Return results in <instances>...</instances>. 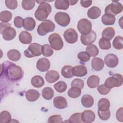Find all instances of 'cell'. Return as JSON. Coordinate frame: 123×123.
I'll return each mask as SVG.
<instances>
[{
    "label": "cell",
    "mask_w": 123,
    "mask_h": 123,
    "mask_svg": "<svg viewBox=\"0 0 123 123\" xmlns=\"http://www.w3.org/2000/svg\"><path fill=\"white\" fill-rule=\"evenodd\" d=\"M123 38L121 36H117L115 37L112 42V45L115 49H122L123 48Z\"/></svg>",
    "instance_id": "ab89813d"
},
{
    "label": "cell",
    "mask_w": 123,
    "mask_h": 123,
    "mask_svg": "<svg viewBox=\"0 0 123 123\" xmlns=\"http://www.w3.org/2000/svg\"><path fill=\"white\" fill-rule=\"evenodd\" d=\"M68 2L69 3V5H75L78 2V0H68Z\"/></svg>",
    "instance_id": "db71d44e"
},
{
    "label": "cell",
    "mask_w": 123,
    "mask_h": 123,
    "mask_svg": "<svg viewBox=\"0 0 123 123\" xmlns=\"http://www.w3.org/2000/svg\"><path fill=\"white\" fill-rule=\"evenodd\" d=\"M104 66V62L103 60L98 57L93 58L91 61V66L93 69L96 71L101 70Z\"/></svg>",
    "instance_id": "d6986e66"
},
{
    "label": "cell",
    "mask_w": 123,
    "mask_h": 123,
    "mask_svg": "<svg viewBox=\"0 0 123 123\" xmlns=\"http://www.w3.org/2000/svg\"><path fill=\"white\" fill-rule=\"evenodd\" d=\"M54 5L57 9L66 10L69 7V3L67 0H56Z\"/></svg>",
    "instance_id": "1f68e13d"
},
{
    "label": "cell",
    "mask_w": 123,
    "mask_h": 123,
    "mask_svg": "<svg viewBox=\"0 0 123 123\" xmlns=\"http://www.w3.org/2000/svg\"><path fill=\"white\" fill-rule=\"evenodd\" d=\"M60 78V75L58 72L54 70L48 71L45 75V79L49 83H53L57 81Z\"/></svg>",
    "instance_id": "ffe728a7"
},
{
    "label": "cell",
    "mask_w": 123,
    "mask_h": 123,
    "mask_svg": "<svg viewBox=\"0 0 123 123\" xmlns=\"http://www.w3.org/2000/svg\"><path fill=\"white\" fill-rule=\"evenodd\" d=\"M12 118L10 113L6 111H2L0 113V123H9L11 122Z\"/></svg>",
    "instance_id": "e575fe53"
},
{
    "label": "cell",
    "mask_w": 123,
    "mask_h": 123,
    "mask_svg": "<svg viewBox=\"0 0 123 123\" xmlns=\"http://www.w3.org/2000/svg\"><path fill=\"white\" fill-rule=\"evenodd\" d=\"M7 55L9 60L13 62L19 61L21 57L20 52L15 49H12L9 50L7 52Z\"/></svg>",
    "instance_id": "83f0119b"
},
{
    "label": "cell",
    "mask_w": 123,
    "mask_h": 123,
    "mask_svg": "<svg viewBox=\"0 0 123 123\" xmlns=\"http://www.w3.org/2000/svg\"><path fill=\"white\" fill-rule=\"evenodd\" d=\"M35 5V0H23L22 1V8L25 10H30L33 9Z\"/></svg>",
    "instance_id": "60d3db41"
},
{
    "label": "cell",
    "mask_w": 123,
    "mask_h": 123,
    "mask_svg": "<svg viewBox=\"0 0 123 123\" xmlns=\"http://www.w3.org/2000/svg\"><path fill=\"white\" fill-rule=\"evenodd\" d=\"M68 122L71 123H81L83 122L81 119V113H75L72 114L69 118Z\"/></svg>",
    "instance_id": "7bdbcfd3"
},
{
    "label": "cell",
    "mask_w": 123,
    "mask_h": 123,
    "mask_svg": "<svg viewBox=\"0 0 123 123\" xmlns=\"http://www.w3.org/2000/svg\"><path fill=\"white\" fill-rule=\"evenodd\" d=\"M77 28L82 35H86L91 31L92 24L88 19L83 18L78 21Z\"/></svg>",
    "instance_id": "9c48e42d"
},
{
    "label": "cell",
    "mask_w": 123,
    "mask_h": 123,
    "mask_svg": "<svg viewBox=\"0 0 123 123\" xmlns=\"http://www.w3.org/2000/svg\"><path fill=\"white\" fill-rule=\"evenodd\" d=\"M97 90L101 95H106L111 91V89L106 87L104 84H102L98 86Z\"/></svg>",
    "instance_id": "681fc988"
},
{
    "label": "cell",
    "mask_w": 123,
    "mask_h": 123,
    "mask_svg": "<svg viewBox=\"0 0 123 123\" xmlns=\"http://www.w3.org/2000/svg\"><path fill=\"white\" fill-rule=\"evenodd\" d=\"M48 40L51 48L55 50H59L63 47V42L62 37L57 33H54L50 35Z\"/></svg>",
    "instance_id": "52a82bcc"
},
{
    "label": "cell",
    "mask_w": 123,
    "mask_h": 123,
    "mask_svg": "<svg viewBox=\"0 0 123 123\" xmlns=\"http://www.w3.org/2000/svg\"><path fill=\"white\" fill-rule=\"evenodd\" d=\"M87 86L91 88L97 87L99 83V78L98 75H92L90 76L87 80Z\"/></svg>",
    "instance_id": "4316f807"
},
{
    "label": "cell",
    "mask_w": 123,
    "mask_h": 123,
    "mask_svg": "<svg viewBox=\"0 0 123 123\" xmlns=\"http://www.w3.org/2000/svg\"><path fill=\"white\" fill-rule=\"evenodd\" d=\"M24 19L20 16H16L14 18L13 23L14 25L17 28H20L23 26Z\"/></svg>",
    "instance_id": "f907efd6"
},
{
    "label": "cell",
    "mask_w": 123,
    "mask_h": 123,
    "mask_svg": "<svg viewBox=\"0 0 123 123\" xmlns=\"http://www.w3.org/2000/svg\"><path fill=\"white\" fill-rule=\"evenodd\" d=\"M86 51L92 57H96L98 54L99 50L97 47L94 44L88 45L86 48Z\"/></svg>",
    "instance_id": "f35d334b"
},
{
    "label": "cell",
    "mask_w": 123,
    "mask_h": 123,
    "mask_svg": "<svg viewBox=\"0 0 123 123\" xmlns=\"http://www.w3.org/2000/svg\"><path fill=\"white\" fill-rule=\"evenodd\" d=\"M55 22L60 26L65 27L67 26L70 22V17L69 14L66 12H59L54 16Z\"/></svg>",
    "instance_id": "30bf717a"
},
{
    "label": "cell",
    "mask_w": 123,
    "mask_h": 123,
    "mask_svg": "<svg viewBox=\"0 0 123 123\" xmlns=\"http://www.w3.org/2000/svg\"><path fill=\"white\" fill-rule=\"evenodd\" d=\"M81 119L85 123H91L95 119V114L91 110H85L81 113Z\"/></svg>",
    "instance_id": "9a60e30c"
},
{
    "label": "cell",
    "mask_w": 123,
    "mask_h": 123,
    "mask_svg": "<svg viewBox=\"0 0 123 123\" xmlns=\"http://www.w3.org/2000/svg\"><path fill=\"white\" fill-rule=\"evenodd\" d=\"M19 41L23 44H28L32 41V36L30 33L26 31H22L19 36Z\"/></svg>",
    "instance_id": "44dd1931"
},
{
    "label": "cell",
    "mask_w": 123,
    "mask_h": 123,
    "mask_svg": "<svg viewBox=\"0 0 123 123\" xmlns=\"http://www.w3.org/2000/svg\"><path fill=\"white\" fill-rule=\"evenodd\" d=\"M90 55L86 51H81L77 54V57L80 61L86 62L90 59Z\"/></svg>",
    "instance_id": "ee69618b"
},
{
    "label": "cell",
    "mask_w": 123,
    "mask_h": 123,
    "mask_svg": "<svg viewBox=\"0 0 123 123\" xmlns=\"http://www.w3.org/2000/svg\"><path fill=\"white\" fill-rule=\"evenodd\" d=\"M73 74L74 76L77 77H83L87 74V70L84 65H77L73 68Z\"/></svg>",
    "instance_id": "e0dca14e"
},
{
    "label": "cell",
    "mask_w": 123,
    "mask_h": 123,
    "mask_svg": "<svg viewBox=\"0 0 123 123\" xmlns=\"http://www.w3.org/2000/svg\"><path fill=\"white\" fill-rule=\"evenodd\" d=\"M123 83V76L121 74H115L112 76L109 77L105 80V86L110 89L114 87L121 86Z\"/></svg>",
    "instance_id": "5b68a950"
},
{
    "label": "cell",
    "mask_w": 123,
    "mask_h": 123,
    "mask_svg": "<svg viewBox=\"0 0 123 123\" xmlns=\"http://www.w3.org/2000/svg\"><path fill=\"white\" fill-rule=\"evenodd\" d=\"M123 107H121L117 110L116 113V117L117 120L121 122H123Z\"/></svg>",
    "instance_id": "816d5d0a"
},
{
    "label": "cell",
    "mask_w": 123,
    "mask_h": 123,
    "mask_svg": "<svg viewBox=\"0 0 123 123\" xmlns=\"http://www.w3.org/2000/svg\"><path fill=\"white\" fill-rule=\"evenodd\" d=\"M104 62L108 67L110 68H114L118 65L119 60L116 55L110 53L105 57Z\"/></svg>",
    "instance_id": "4fadbf2b"
},
{
    "label": "cell",
    "mask_w": 123,
    "mask_h": 123,
    "mask_svg": "<svg viewBox=\"0 0 123 123\" xmlns=\"http://www.w3.org/2000/svg\"><path fill=\"white\" fill-rule=\"evenodd\" d=\"M37 2L39 3L40 5L35 12V16L37 20L44 21L46 20L51 12V6L46 1H37Z\"/></svg>",
    "instance_id": "7a4b0ae2"
},
{
    "label": "cell",
    "mask_w": 123,
    "mask_h": 123,
    "mask_svg": "<svg viewBox=\"0 0 123 123\" xmlns=\"http://www.w3.org/2000/svg\"><path fill=\"white\" fill-rule=\"evenodd\" d=\"M123 9V7L121 3L118 1H113L111 3L106 7L104 12L105 13H110L115 16L121 13Z\"/></svg>",
    "instance_id": "ba28073f"
},
{
    "label": "cell",
    "mask_w": 123,
    "mask_h": 123,
    "mask_svg": "<svg viewBox=\"0 0 123 123\" xmlns=\"http://www.w3.org/2000/svg\"><path fill=\"white\" fill-rule=\"evenodd\" d=\"M73 67L70 65L64 66L61 70L62 75L66 78H71L74 76L73 74Z\"/></svg>",
    "instance_id": "4dcf8cb0"
},
{
    "label": "cell",
    "mask_w": 123,
    "mask_h": 123,
    "mask_svg": "<svg viewBox=\"0 0 123 123\" xmlns=\"http://www.w3.org/2000/svg\"><path fill=\"white\" fill-rule=\"evenodd\" d=\"M92 3V0H81L80 4L84 8H87L89 7Z\"/></svg>",
    "instance_id": "f5cc1de1"
},
{
    "label": "cell",
    "mask_w": 123,
    "mask_h": 123,
    "mask_svg": "<svg viewBox=\"0 0 123 123\" xmlns=\"http://www.w3.org/2000/svg\"><path fill=\"white\" fill-rule=\"evenodd\" d=\"M98 45L99 48L102 49H109L111 48L110 41L103 38H101L99 40Z\"/></svg>",
    "instance_id": "b9f144b4"
},
{
    "label": "cell",
    "mask_w": 123,
    "mask_h": 123,
    "mask_svg": "<svg viewBox=\"0 0 123 123\" xmlns=\"http://www.w3.org/2000/svg\"><path fill=\"white\" fill-rule=\"evenodd\" d=\"M62 118L61 115H54L50 116L48 120V123H62Z\"/></svg>",
    "instance_id": "c3c4849f"
},
{
    "label": "cell",
    "mask_w": 123,
    "mask_h": 123,
    "mask_svg": "<svg viewBox=\"0 0 123 123\" xmlns=\"http://www.w3.org/2000/svg\"><path fill=\"white\" fill-rule=\"evenodd\" d=\"M36 67L37 70L41 72H46L49 70L50 67V63L48 59L42 58L37 61Z\"/></svg>",
    "instance_id": "5bb4252c"
},
{
    "label": "cell",
    "mask_w": 123,
    "mask_h": 123,
    "mask_svg": "<svg viewBox=\"0 0 123 123\" xmlns=\"http://www.w3.org/2000/svg\"><path fill=\"white\" fill-rule=\"evenodd\" d=\"M94 98L90 95H84L81 98V103L85 108H90L94 104Z\"/></svg>",
    "instance_id": "484cf974"
},
{
    "label": "cell",
    "mask_w": 123,
    "mask_h": 123,
    "mask_svg": "<svg viewBox=\"0 0 123 123\" xmlns=\"http://www.w3.org/2000/svg\"><path fill=\"white\" fill-rule=\"evenodd\" d=\"M12 18V13L8 11H2L0 13V20L2 22L7 23L9 22Z\"/></svg>",
    "instance_id": "8d00e7d4"
},
{
    "label": "cell",
    "mask_w": 123,
    "mask_h": 123,
    "mask_svg": "<svg viewBox=\"0 0 123 123\" xmlns=\"http://www.w3.org/2000/svg\"><path fill=\"white\" fill-rule=\"evenodd\" d=\"M115 33V30L113 28L111 27H106L102 32V38L110 41L114 37Z\"/></svg>",
    "instance_id": "cb8c5ba5"
},
{
    "label": "cell",
    "mask_w": 123,
    "mask_h": 123,
    "mask_svg": "<svg viewBox=\"0 0 123 123\" xmlns=\"http://www.w3.org/2000/svg\"><path fill=\"white\" fill-rule=\"evenodd\" d=\"M67 94L69 97L75 98L81 95V89L77 87H71V88L68 90Z\"/></svg>",
    "instance_id": "836d02e7"
},
{
    "label": "cell",
    "mask_w": 123,
    "mask_h": 123,
    "mask_svg": "<svg viewBox=\"0 0 123 123\" xmlns=\"http://www.w3.org/2000/svg\"><path fill=\"white\" fill-rule=\"evenodd\" d=\"M53 104L58 109H64L67 107L68 104L66 98L62 96H58L54 98Z\"/></svg>",
    "instance_id": "2e32d148"
},
{
    "label": "cell",
    "mask_w": 123,
    "mask_h": 123,
    "mask_svg": "<svg viewBox=\"0 0 123 123\" xmlns=\"http://www.w3.org/2000/svg\"><path fill=\"white\" fill-rule=\"evenodd\" d=\"M0 32L3 38L7 41L13 39L16 35V31L14 28L11 26V24L6 23H0Z\"/></svg>",
    "instance_id": "3957f363"
},
{
    "label": "cell",
    "mask_w": 123,
    "mask_h": 123,
    "mask_svg": "<svg viewBox=\"0 0 123 123\" xmlns=\"http://www.w3.org/2000/svg\"><path fill=\"white\" fill-rule=\"evenodd\" d=\"M53 86L56 91L59 93L64 92L66 90L67 87V84L65 83V82L62 81H60L55 83L53 85Z\"/></svg>",
    "instance_id": "74e56055"
},
{
    "label": "cell",
    "mask_w": 123,
    "mask_h": 123,
    "mask_svg": "<svg viewBox=\"0 0 123 123\" xmlns=\"http://www.w3.org/2000/svg\"><path fill=\"white\" fill-rule=\"evenodd\" d=\"M31 83L34 87L36 88H40L43 86L45 82L44 79L41 76L35 75L32 78Z\"/></svg>",
    "instance_id": "f1b7e54d"
},
{
    "label": "cell",
    "mask_w": 123,
    "mask_h": 123,
    "mask_svg": "<svg viewBox=\"0 0 123 123\" xmlns=\"http://www.w3.org/2000/svg\"><path fill=\"white\" fill-rule=\"evenodd\" d=\"M3 74L9 80L17 81L21 80L24 75L21 67L9 61H6L1 64V74Z\"/></svg>",
    "instance_id": "6da1fadb"
},
{
    "label": "cell",
    "mask_w": 123,
    "mask_h": 123,
    "mask_svg": "<svg viewBox=\"0 0 123 123\" xmlns=\"http://www.w3.org/2000/svg\"><path fill=\"white\" fill-rule=\"evenodd\" d=\"M40 97V93L36 90L29 89L25 93V97L27 100L30 102L36 101Z\"/></svg>",
    "instance_id": "7402d4cb"
},
{
    "label": "cell",
    "mask_w": 123,
    "mask_h": 123,
    "mask_svg": "<svg viewBox=\"0 0 123 123\" xmlns=\"http://www.w3.org/2000/svg\"><path fill=\"white\" fill-rule=\"evenodd\" d=\"M41 52L43 56L45 57H50L53 53V50L51 47L48 44H44L41 47Z\"/></svg>",
    "instance_id": "d590c367"
},
{
    "label": "cell",
    "mask_w": 123,
    "mask_h": 123,
    "mask_svg": "<svg viewBox=\"0 0 123 123\" xmlns=\"http://www.w3.org/2000/svg\"><path fill=\"white\" fill-rule=\"evenodd\" d=\"M36 25V21L32 17H26L23 20V26L27 31H32Z\"/></svg>",
    "instance_id": "ac0fdd59"
},
{
    "label": "cell",
    "mask_w": 123,
    "mask_h": 123,
    "mask_svg": "<svg viewBox=\"0 0 123 123\" xmlns=\"http://www.w3.org/2000/svg\"><path fill=\"white\" fill-rule=\"evenodd\" d=\"M63 37L67 43L73 44L77 41L78 36L75 29L69 28L64 32Z\"/></svg>",
    "instance_id": "8fae6325"
},
{
    "label": "cell",
    "mask_w": 123,
    "mask_h": 123,
    "mask_svg": "<svg viewBox=\"0 0 123 123\" xmlns=\"http://www.w3.org/2000/svg\"><path fill=\"white\" fill-rule=\"evenodd\" d=\"M115 21L116 18L115 16L110 13H105L101 17L102 23L106 25H114Z\"/></svg>",
    "instance_id": "d4e9b609"
},
{
    "label": "cell",
    "mask_w": 123,
    "mask_h": 123,
    "mask_svg": "<svg viewBox=\"0 0 123 123\" xmlns=\"http://www.w3.org/2000/svg\"><path fill=\"white\" fill-rule=\"evenodd\" d=\"M100 9L97 6H93L87 11V16L92 19H96L98 18L101 15Z\"/></svg>",
    "instance_id": "603a6c76"
},
{
    "label": "cell",
    "mask_w": 123,
    "mask_h": 123,
    "mask_svg": "<svg viewBox=\"0 0 123 123\" xmlns=\"http://www.w3.org/2000/svg\"><path fill=\"white\" fill-rule=\"evenodd\" d=\"M54 92L52 88L50 87H46L42 91V96L46 100L51 99L54 96Z\"/></svg>",
    "instance_id": "d6a6232c"
},
{
    "label": "cell",
    "mask_w": 123,
    "mask_h": 123,
    "mask_svg": "<svg viewBox=\"0 0 123 123\" xmlns=\"http://www.w3.org/2000/svg\"><path fill=\"white\" fill-rule=\"evenodd\" d=\"M5 2L6 7L11 10L15 9L18 5L17 1L15 0H6Z\"/></svg>",
    "instance_id": "7dc6e473"
},
{
    "label": "cell",
    "mask_w": 123,
    "mask_h": 123,
    "mask_svg": "<svg viewBox=\"0 0 123 123\" xmlns=\"http://www.w3.org/2000/svg\"><path fill=\"white\" fill-rule=\"evenodd\" d=\"M97 38V35L95 32L91 30L89 33L86 35H81L80 37V40L81 43L85 46H88L92 44L96 40Z\"/></svg>",
    "instance_id": "7c38bea8"
},
{
    "label": "cell",
    "mask_w": 123,
    "mask_h": 123,
    "mask_svg": "<svg viewBox=\"0 0 123 123\" xmlns=\"http://www.w3.org/2000/svg\"><path fill=\"white\" fill-rule=\"evenodd\" d=\"M55 28V25L52 21L46 20L42 22L37 28L38 34L41 36H45L49 32H53Z\"/></svg>",
    "instance_id": "277c9868"
},
{
    "label": "cell",
    "mask_w": 123,
    "mask_h": 123,
    "mask_svg": "<svg viewBox=\"0 0 123 123\" xmlns=\"http://www.w3.org/2000/svg\"><path fill=\"white\" fill-rule=\"evenodd\" d=\"M98 114L99 118L103 121L108 120L111 116V112L109 110L105 111H101L98 110Z\"/></svg>",
    "instance_id": "f6af8a7d"
},
{
    "label": "cell",
    "mask_w": 123,
    "mask_h": 123,
    "mask_svg": "<svg viewBox=\"0 0 123 123\" xmlns=\"http://www.w3.org/2000/svg\"><path fill=\"white\" fill-rule=\"evenodd\" d=\"M42 46L37 43H31L28 47V49L24 51V55L27 58H32L39 56L42 54Z\"/></svg>",
    "instance_id": "8992f818"
},
{
    "label": "cell",
    "mask_w": 123,
    "mask_h": 123,
    "mask_svg": "<svg viewBox=\"0 0 123 123\" xmlns=\"http://www.w3.org/2000/svg\"><path fill=\"white\" fill-rule=\"evenodd\" d=\"M98 110L101 111H105L109 110L110 102L109 99L106 98H100L98 103Z\"/></svg>",
    "instance_id": "f546056e"
},
{
    "label": "cell",
    "mask_w": 123,
    "mask_h": 123,
    "mask_svg": "<svg viewBox=\"0 0 123 123\" xmlns=\"http://www.w3.org/2000/svg\"><path fill=\"white\" fill-rule=\"evenodd\" d=\"M84 81L79 78L74 79L71 82L72 87H77L82 89L84 87Z\"/></svg>",
    "instance_id": "bcb514c9"
}]
</instances>
